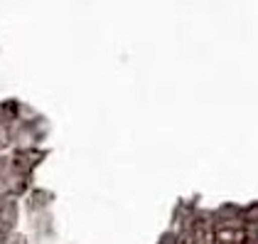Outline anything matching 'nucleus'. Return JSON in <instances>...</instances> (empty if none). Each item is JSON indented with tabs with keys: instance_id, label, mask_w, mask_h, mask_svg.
Listing matches in <instances>:
<instances>
[]
</instances>
